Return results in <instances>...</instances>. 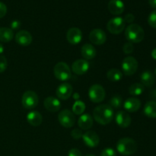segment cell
Listing matches in <instances>:
<instances>
[{
    "instance_id": "1",
    "label": "cell",
    "mask_w": 156,
    "mask_h": 156,
    "mask_svg": "<svg viewBox=\"0 0 156 156\" xmlns=\"http://www.w3.org/2000/svg\"><path fill=\"white\" fill-rule=\"evenodd\" d=\"M93 117L98 123L107 125L114 120V109L109 105H98L93 111Z\"/></svg>"
},
{
    "instance_id": "2",
    "label": "cell",
    "mask_w": 156,
    "mask_h": 156,
    "mask_svg": "<svg viewBox=\"0 0 156 156\" xmlns=\"http://www.w3.org/2000/svg\"><path fill=\"white\" fill-rule=\"evenodd\" d=\"M138 149L136 142L132 138L125 137L117 142V150L122 155L129 156L135 154Z\"/></svg>"
},
{
    "instance_id": "3",
    "label": "cell",
    "mask_w": 156,
    "mask_h": 156,
    "mask_svg": "<svg viewBox=\"0 0 156 156\" xmlns=\"http://www.w3.org/2000/svg\"><path fill=\"white\" fill-rule=\"evenodd\" d=\"M125 37L129 42L132 44H138L144 39V30L139 24H130L125 30Z\"/></svg>"
},
{
    "instance_id": "4",
    "label": "cell",
    "mask_w": 156,
    "mask_h": 156,
    "mask_svg": "<svg viewBox=\"0 0 156 156\" xmlns=\"http://www.w3.org/2000/svg\"><path fill=\"white\" fill-rule=\"evenodd\" d=\"M53 74L58 80L65 82L71 78L72 72L68 64L64 62H59L55 65Z\"/></svg>"
},
{
    "instance_id": "5",
    "label": "cell",
    "mask_w": 156,
    "mask_h": 156,
    "mask_svg": "<svg viewBox=\"0 0 156 156\" xmlns=\"http://www.w3.org/2000/svg\"><path fill=\"white\" fill-rule=\"evenodd\" d=\"M106 96V92L102 85L94 84L89 88L88 97L93 103H101L103 101Z\"/></svg>"
},
{
    "instance_id": "6",
    "label": "cell",
    "mask_w": 156,
    "mask_h": 156,
    "mask_svg": "<svg viewBox=\"0 0 156 156\" xmlns=\"http://www.w3.org/2000/svg\"><path fill=\"white\" fill-rule=\"evenodd\" d=\"M39 103V98L34 91H26L23 94L21 104L25 109L31 110L36 108Z\"/></svg>"
},
{
    "instance_id": "7",
    "label": "cell",
    "mask_w": 156,
    "mask_h": 156,
    "mask_svg": "<svg viewBox=\"0 0 156 156\" xmlns=\"http://www.w3.org/2000/svg\"><path fill=\"white\" fill-rule=\"evenodd\" d=\"M58 120L63 127L70 128L74 126L76 123V117L73 111L68 109H64L59 112Z\"/></svg>"
},
{
    "instance_id": "8",
    "label": "cell",
    "mask_w": 156,
    "mask_h": 156,
    "mask_svg": "<svg viewBox=\"0 0 156 156\" xmlns=\"http://www.w3.org/2000/svg\"><path fill=\"white\" fill-rule=\"evenodd\" d=\"M126 23L121 17H115L110 20L107 24V29L113 34H119L125 28Z\"/></svg>"
},
{
    "instance_id": "9",
    "label": "cell",
    "mask_w": 156,
    "mask_h": 156,
    "mask_svg": "<svg viewBox=\"0 0 156 156\" xmlns=\"http://www.w3.org/2000/svg\"><path fill=\"white\" fill-rule=\"evenodd\" d=\"M138 69V62L133 56H126L122 62V70L126 76L135 74Z\"/></svg>"
},
{
    "instance_id": "10",
    "label": "cell",
    "mask_w": 156,
    "mask_h": 156,
    "mask_svg": "<svg viewBox=\"0 0 156 156\" xmlns=\"http://www.w3.org/2000/svg\"><path fill=\"white\" fill-rule=\"evenodd\" d=\"M89 40L92 44L96 45H102L106 42L107 34L101 29H93L89 34Z\"/></svg>"
},
{
    "instance_id": "11",
    "label": "cell",
    "mask_w": 156,
    "mask_h": 156,
    "mask_svg": "<svg viewBox=\"0 0 156 156\" xmlns=\"http://www.w3.org/2000/svg\"><path fill=\"white\" fill-rule=\"evenodd\" d=\"M82 139H83L84 143L90 148L97 147L100 143V138L97 133L94 131H87L85 133L82 135Z\"/></svg>"
},
{
    "instance_id": "12",
    "label": "cell",
    "mask_w": 156,
    "mask_h": 156,
    "mask_svg": "<svg viewBox=\"0 0 156 156\" xmlns=\"http://www.w3.org/2000/svg\"><path fill=\"white\" fill-rule=\"evenodd\" d=\"M73 87L69 83H62L58 86L57 89H56V94L58 98L61 99V100H67L71 97L73 94Z\"/></svg>"
},
{
    "instance_id": "13",
    "label": "cell",
    "mask_w": 156,
    "mask_h": 156,
    "mask_svg": "<svg viewBox=\"0 0 156 156\" xmlns=\"http://www.w3.org/2000/svg\"><path fill=\"white\" fill-rule=\"evenodd\" d=\"M89 69V63L88 60L85 59H77L75 61L72 66V70L76 75H84Z\"/></svg>"
},
{
    "instance_id": "14",
    "label": "cell",
    "mask_w": 156,
    "mask_h": 156,
    "mask_svg": "<svg viewBox=\"0 0 156 156\" xmlns=\"http://www.w3.org/2000/svg\"><path fill=\"white\" fill-rule=\"evenodd\" d=\"M32 40L33 38H32L31 34L27 30H18L15 34V41L17 42V44L23 46V47H27V46L30 45L32 43Z\"/></svg>"
},
{
    "instance_id": "15",
    "label": "cell",
    "mask_w": 156,
    "mask_h": 156,
    "mask_svg": "<svg viewBox=\"0 0 156 156\" xmlns=\"http://www.w3.org/2000/svg\"><path fill=\"white\" fill-rule=\"evenodd\" d=\"M66 39L69 44L76 45L79 44L82 39V32L78 27H71L66 33Z\"/></svg>"
},
{
    "instance_id": "16",
    "label": "cell",
    "mask_w": 156,
    "mask_h": 156,
    "mask_svg": "<svg viewBox=\"0 0 156 156\" xmlns=\"http://www.w3.org/2000/svg\"><path fill=\"white\" fill-rule=\"evenodd\" d=\"M108 9L112 15H119L124 12L125 5L122 0H110Z\"/></svg>"
},
{
    "instance_id": "17",
    "label": "cell",
    "mask_w": 156,
    "mask_h": 156,
    "mask_svg": "<svg viewBox=\"0 0 156 156\" xmlns=\"http://www.w3.org/2000/svg\"><path fill=\"white\" fill-rule=\"evenodd\" d=\"M115 120L119 126L122 128H127L131 124L132 119L129 114L126 111H120L116 114Z\"/></svg>"
},
{
    "instance_id": "18",
    "label": "cell",
    "mask_w": 156,
    "mask_h": 156,
    "mask_svg": "<svg viewBox=\"0 0 156 156\" xmlns=\"http://www.w3.org/2000/svg\"><path fill=\"white\" fill-rule=\"evenodd\" d=\"M44 108L50 112H56L59 111L61 108L60 101L56 98L53 97V96L46 98L44 101Z\"/></svg>"
},
{
    "instance_id": "19",
    "label": "cell",
    "mask_w": 156,
    "mask_h": 156,
    "mask_svg": "<svg viewBox=\"0 0 156 156\" xmlns=\"http://www.w3.org/2000/svg\"><path fill=\"white\" fill-rule=\"evenodd\" d=\"M123 107H124L125 110L127 112L133 113L138 111L141 107V101L137 98H129L126 99L125 101L124 104H123Z\"/></svg>"
},
{
    "instance_id": "20",
    "label": "cell",
    "mask_w": 156,
    "mask_h": 156,
    "mask_svg": "<svg viewBox=\"0 0 156 156\" xmlns=\"http://www.w3.org/2000/svg\"><path fill=\"white\" fill-rule=\"evenodd\" d=\"M81 53H82V57L86 60H90V59H94L97 54L96 49L93 45L90 44H85L82 46V50H81Z\"/></svg>"
},
{
    "instance_id": "21",
    "label": "cell",
    "mask_w": 156,
    "mask_h": 156,
    "mask_svg": "<svg viewBox=\"0 0 156 156\" xmlns=\"http://www.w3.org/2000/svg\"><path fill=\"white\" fill-rule=\"evenodd\" d=\"M78 125L84 130H88L93 126V119L88 114H84L80 116L78 120Z\"/></svg>"
},
{
    "instance_id": "22",
    "label": "cell",
    "mask_w": 156,
    "mask_h": 156,
    "mask_svg": "<svg viewBox=\"0 0 156 156\" xmlns=\"http://www.w3.org/2000/svg\"><path fill=\"white\" fill-rule=\"evenodd\" d=\"M27 120L29 124L33 126H39L42 123V115L38 111H30L27 115Z\"/></svg>"
},
{
    "instance_id": "23",
    "label": "cell",
    "mask_w": 156,
    "mask_h": 156,
    "mask_svg": "<svg viewBox=\"0 0 156 156\" xmlns=\"http://www.w3.org/2000/svg\"><path fill=\"white\" fill-rule=\"evenodd\" d=\"M142 85L143 86L152 87L155 82V77L151 71H144L140 76Z\"/></svg>"
},
{
    "instance_id": "24",
    "label": "cell",
    "mask_w": 156,
    "mask_h": 156,
    "mask_svg": "<svg viewBox=\"0 0 156 156\" xmlns=\"http://www.w3.org/2000/svg\"><path fill=\"white\" fill-rule=\"evenodd\" d=\"M14 32L9 27H0V42L9 43L13 39Z\"/></svg>"
},
{
    "instance_id": "25",
    "label": "cell",
    "mask_w": 156,
    "mask_h": 156,
    "mask_svg": "<svg viewBox=\"0 0 156 156\" xmlns=\"http://www.w3.org/2000/svg\"><path fill=\"white\" fill-rule=\"evenodd\" d=\"M145 115L150 118H156V101H151L146 104L143 110Z\"/></svg>"
},
{
    "instance_id": "26",
    "label": "cell",
    "mask_w": 156,
    "mask_h": 156,
    "mask_svg": "<svg viewBox=\"0 0 156 156\" xmlns=\"http://www.w3.org/2000/svg\"><path fill=\"white\" fill-rule=\"evenodd\" d=\"M107 78L111 82H118L123 78V73L117 69H111L107 73Z\"/></svg>"
},
{
    "instance_id": "27",
    "label": "cell",
    "mask_w": 156,
    "mask_h": 156,
    "mask_svg": "<svg viewBox=\"0 0 156 156\" xmlns=\"http://www.w3.org/2000/svg\"><path fill=\"white\" fill-rule=\"evenodd\" d=\"M144 86L141 83H134L129 88V93L132 96H138L144 91Z\"/></svg>"
},
{
    "instance_id": "28",
    "label": "cell",
    "mask_w": 156,
    "mask_h": 156,
    "mask_svg": "<svg viewBox=\"0 0 156 156\" xmlns=\"http://www.w3.org/2000/svg\"><path fill=\"white\" fill-rule=\"evenodd\" d=\"M122 104H123V100H122L121 96L119 94H114L110 99L109 105L113 109H119L120 108H121Z\"/></svg>"
},
{
    "instance_id": "29",
    "label": "cell",
    "mask_w": 156,
    "mask_h": 156,
    "mask_svg": "<svg viewBox=\"0 0 156 156\" xmlns=\"http://www.w3.org/2000/svg\"><path fill=\"white\" fill-rule=\"evenodd\" d=\"M85 110V105L82 101H76L73 106V113L76 115H82Z\"/></svg>"
},
{
    "instance_id": "30",
    "label": "cell",
    "mask_w": 156,
    "mask_h": 156,
    "mask_svg": "<svg viewBox=\"0 0 156 156\" xmlns=\"http://www.w3.org/2000/svg\"><path fill=\"white\" fill-rule=\"evenodd\" d=\"M148 23L153 28L156 29V10L152 11L148 18Z\"/></svg>"
},
{
    "instance_id": "31",
    "label": "cell",
    "mask_w": 156,
    "mask_h": 156,
    "mask_svg": "<svg viewBox=\"0 0 156 156\" xmlns=\"http://www.w3.org/2000/svg\"><path fill=\"white\" fill-rule=\"evenodd\" d=\"M8 66V62L6 57L3 55H0V73H4Z\"/></svg>"
},
{
    "instance_id": "32",
    "label": "cell",
    "mask_w": 156,
    "mask_h": 156,
    "mask_svg": "<svg viewBox=\"0 0 156 156\" xmlns=\"http://www.w3.org/2000/svg\"><path fill=\"white\" fill-rule=\"evenodd\" d=\"M123 50L126 54H131L134 50L133 44L130 42H126V44L123 45Z\"/></svg>"
},
{
    "instance_id": "33",
    "label": "cell",
    "mask_w": 156,
    "mask_h": 156,
    "mask_svg": "<svg viewBox=\"0 0 156 156\" xmlns=\"http://www.w3.org/2000/svg\"><path fill=\"white\" fill-rule=\"evenodd\" d=\"M100 156H116V152L112 148H106L102 151Z\"/></svg>"
},
{
    "instance_id": "34",
    "label": "cell",
    "mask_w": 156,
    "mask_h": 156,
    "mask_svg": "<svg viewBox=\"0 0 156 156\" xmlns=\"http://www.w3.org/2000/svg\"><path fill=\"white\" fill-rule=\"evenodd\" d=\"M82 132L81 129H74L71 133V136L73 137L74 140H79L82 137Z\"/></svg>"
},
{
    "instance_id": "35",
    "label": "cell",
    "mask_w": 156,
    "mask_h": 156,
    "mask_svg": "<svg viewBox=\"0 0 156 156\" xmlns=\"http://www.w3.org/2000/svg\"><path fill=\"white\" fill-rule=\"evenodd\" d=\"M7 13V6L5 4L0 2V18H2Z\"/></svg>"
},
{
    "instance_id": "36",
    "label": "cell",
    "mask_w": 156,
    "mask_h": 156,
    "mask_svg": "<svg viewBox=\"0 0 156 156\" xmlns=\"http://www.w3.org/2000/svg\"><path fill=\"white\" fill-rule=\"evenodd\" d=\"M123 20H124L125 23L126 22V23H129V24H132V23L134 21V20H135V16H134L133 14L128 13L125 15Z\"/></svg>"
},
{
    "instance_id": "37",
    "label": "cell",
    "mask_w": 156,
    "mask_h": 156,
    "mask_svg": "<svg viewBox=\"0 0 156 156\" xmlns=\"http://www.w3.org/2000/svg\"><path fill=\"white\" fill-rule=\"evenodd\" d=\"M21 22H20L18 20H14V21H12V23L10 24L11 29H12V30H18V29L20 28V27H21Z\"/></svg>"
},
{
    "instance_id": "38",
    "label": "cell",
    "mask_w": 156,
    "mask_h": 156,
    "mask_svg": "<svg viewBox=\"0 0 156 156\" xmlns=\"http://www.w3.org/2000/svg\"><path fill=\"white\" fill-rule=\"evenodd\" d=\"M68 156H82V152L78 149H72L69 151Z\"/></svg>"
},
{
    "instance_id": "39",
    "label": "cell",
    "mask_w": 156,
    "mask_h": 156,
    "mask_svg": "<svg viewBox=\"0 0 156 156\" xmlns=\"http://www.w3.org/2000/svg\"><path fill=\"white\" fill-rule=\"evenodd\" d=\"M149 95H150L151 98H152L153 100L156 101V89L152 90V91L150 92V94H149Z\"/></svg>"
},
{
    "instance_id": "40",
    "label": "cell",
    "mask_w": 156,
    "mask_h": 156,
    "mask_svg": "<svg viewBox=\"0 0 156 156\" xmlns=\"http://www.w3.org/2000/svg\"><path fill=\"white\" fill-rule=\"evenodd\" d=\"M149 4L153 9H156V0H149Z\"/></svg>"
},
{
    "instance_id": "41",
    "label": "cell",
    "mask_w": 156,
    "mask_h": 156,
    "mask_svg": "<svg viewBox=\"0 0 156 156\" xmlns=\"http://www.w3.org/2000/svg\"><path fill=\"white\" fill-rule=\"evenodd\" d=\"M152 56L154 59H156V48L152 51Z\"/></svg>"
},
{
    "instance_id": "42",
    "label": "cell",
    "mask_w": 156,
    "mask_h": 156,
    "mask_svg": "<svg viewBox=\"0 0 156 156\" xmlns=\"http://www.w3.org/2000/svg\"><path fill=\"white\" fill-rule=\"evenodd\" d=\"M3 52H4V47H3L2 44L0 43V54H2Z\"/></svg>"
},
{
    "instance_id": "43",
    "label": "cell",
    "mask_w": 156,
    "mask_h": 156,
    "mask_svg": "<svg viewBox=\"0 0 156 156\" xmlns=\"http://www.w3.org/2000/svg\"><path fill=\"white\" fill-rule=\"evenodd\" d=\"M85 156H95V155H92V154H88V155H86Z\"/></svg>"
},
{
    "instance_id": "44",
    "label": "cell",
    "mask_w": 156,
    "mask_h": 156,
    "mask_svg": "<svg viewBox=\"0 0 156 156\" xmlns=\"http://www.w3.org/2000/svg\"><path fill=\"white\" fill-rule=\"evenodd\" d=\"M155 75H156V69H155Z\"/></svg>"
}]
</instances>
